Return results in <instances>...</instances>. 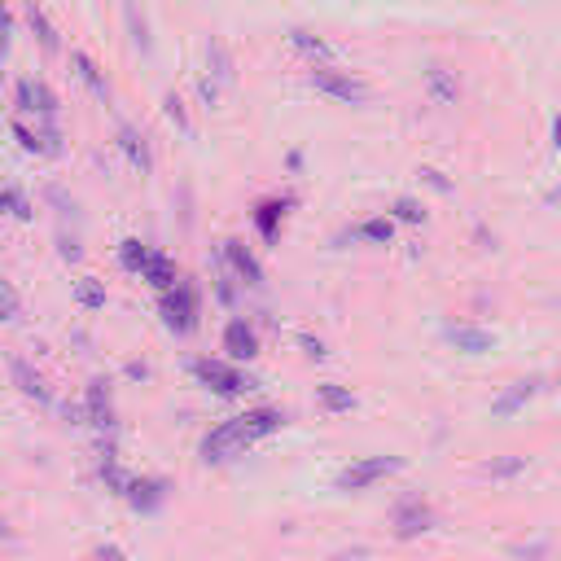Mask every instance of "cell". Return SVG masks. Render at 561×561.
Masks as SVG:
<instances>
[{
	"label": "cell",
	"mask_w": 561,
	"mask_h": 561,
	"mask_svg": "<svg viewBox=\"0 0 561 561\" xmlns=\"http://www.w3.org/2000/svg\"><path fill=\"white\" fill-rule=\"evenodd\" d=\"M281 421H285L281 408H250V412H242V417L224 421V426H215V430L202 439V461H206V465L233 461V456H242L250 443H259L263 434L277 430Z\"/></svg>",
	"instance_id": "cell-1"
},
{
	"label": "cell",
	"mask_w": 561,
	"mask_h": 561,
	"mask_svg": "<svg viewBox=\"0 0 561 561\" xmlns=\"http://www.w3.org/2000/svg\"><path fill=\"white\" fill-rule=\"evenodd\" d=\"M198 312H202V299L189 281H176L171 290H163V320L171 334H193L198 329Z\"/></svg>",
	"instance_id": "cell-2"
},
{
	"label": "cell",
	"mask_w": 561,
	"mask_h": 561,
	"mask_svg": "<svg viewBox=\"0 0 561 561\" xmlns=\"http://www.w3.org/2000/svg\"><path fill=\"white\" fill-rule=\"evenodd\" d=\"M399 469H404V461H399V456H364V461H351V465L338 474V491H364V487H373L377 478L399 474Z\"/></svg>",
	"instance_id": "cell-3"
},
{
	"label": "cell",
	"mask_w": 561,
	"mask_h": 561,
	"mask_svg": "<svg viewBox=\"0 0 561 561\" xmlns=\"http://www.w3.org/2000/svg\"><path fill=\"white\" fill-rule=\"evenodd\" d=\"M193 377H198L202 386H211L215 395H242V391L255 386V377L233 369V364H224V360H198L193 364Z\"/></svg>",
	"instance_id": "cell-4"
},
{
	"label": "cell",
	"mask_w": 561,
	"mask_h": 561,
	"mask_svg": "<svg viewBox=\"0 0 561 561\" xmlns=\"http://www.w3.org/2000/svg\"><path fill=\"white\" fill-rule=\"evenodd\" d=\"M312 84H316V93H325L334 101H347V106H360V101L369 97V88H364L356 75L334 71V66H312Z\"/></svg>",
	"instance_id": "cell-5"
},
{
	"label": "cell",
	"mask_w": 561,
	"mask_h": 561,
	"mask_svg": "<svg viewBox=\"0 0 561 561\" xmlns=\"http://www.w3.org/2000/svg\"><path fill=\"white\" fill-rule=\"evenodd\" d=\"M430 526H434V509L421 496H404L395 505V535L399 540H417V535L430 531Z\"/></svg>",
	"instance_id": "cell-6"
},
{
	"label": "cell",
	"mask_w": 561,
	"mask_h": 561,
	"mask_svg": "<svg viewBox=\"0 0 561 561\" xmlns=\"http://www.w3.org/2000/svg\"><path fill=\"white\" fill-rule=\"evenodd\" d=\"M84 417L93 421L97 430H114V404H110V382L106 377H93L88 382V395H84Z\"/></svg>",
	"instance_id": "cell-7"
},
{
	"label": "cell",
	"mask_w": 561,
	"mask_h": 561,
	"mask_svg": "<svg viewBox=\"0 0 561 561\" xmlns=\"http://www.w3.org/2000/svg\"><path fill=\"white\" fill-rule=\"evenodd\" d=\"M9 377H14V386H18V391L27 395V399H36V404H49V399H53L49 382H44V377H40L36 369H31V364L22 360V356L9 360Z\"/></svg>",
	"instance_id": "cell-8"
},
{
	"label": "cell",
	"mask_w": 561,
	"mask_h": 561,
	"mask_svg": "<svg viewBox=\"0 0 561 561\" xmlns=\"http://www.w3.org/2000/svg\"><path fill=\"white\" fill-rule=\"evenodd\" d=\"M544 391V377H526V382H513L505 395L496 399V404H491V412H496V417H513V412H518L522 404H531L535 395Z\"/></svg>",
	"instance_id": "cell-9"
},
{
	"label": "cell",
	"mask_w": 561,
	"mask_h": 561,
	"mask_svg": "<svg viewBox=\"0 0 561 561\" xmlns=\"http://www.w3.org/2000/svg\"><path fill=\"white\" fill-rule=\"evenodd\" d=\"M14 136H18V145L27 154H62V136H57L53 123H44V132H31L27 123H14Z\"/></svg>",
	"instance_id": "cell-10"
},
{
	"label": "cell",
	"mask_w": 561,
	"mask_h": 561,
	"mask_svg": "<svg viewBox=\"0 0 561 561\" xmlns=\"http://www.w3.org/2000/svg\"><path fill=\"white\" fill-rule=\"evenodd\" d=\"M224 351L233 360H255L259 356V338H255V329L246 325V320H233V325L224 329Z\"/></svg>",
	"instance_id": "cell-11"
},
{
	"label": "cell",
	"mask_w": 561,
	"mask_h": 561,
	"mask_svg": "<svg viewBox=\"0 0 561 561\" xmlns=\"http://www.w3.org/2000/svg\"><path fill=\"white\" fill-rule=\"evenodd\" d=\"M123 496H128V505H132V509L150 513V509L163 505L167 483H163V478H141V483H128V487H123Z\"/></svg>",
	"instance_id": "cell-12"
},
{
	"label": "cell",
	"mask_w": 561,
	"mask_h": 561,
	"mask_svg": "<svg viewBox=\"0 0 561 561\" xmlns=\"http://www.w3.org/2000/svg\"><path fill=\"white\" fill-rule=\"evenodd\" d=\"M224 259H228V268H233L246 285H255V290L263 285V268H259V259L250 255V250H246L242 242H224Z\"/></svg>",
	"instance_id": "cell-13"
},
{
	"label": "cell",
	"mask_w": 561,
	"mask_h": 561,
	"mask_svg": "<svg viewBox=\"0 0 561 561\" xmlns=\"http://www.w3.org/2000/svg\"><path fill=\"white\" fill-rule=\"evenodd\" d=\"M448 338H452L456 351H465V356H483V351L496 347V338H491L487 329H474V325H452Z\"/></svg>",
	"instance_id": "cell-14"
},
{
	"label": "cell",
	"mask_w": 561,
	"mask_h": 561,
	"mask_svg": "<svg viewBox=\"0 0 561 561\" xmlns=\"http://www.w3.org/2000/svg\"><path fill=\"white\" fill-rule=\"evenodd\" d=\"M426 84H430V97L439 101V106H456V97H461V84H456V75L448 71V66H439V62L426 71Z\"/></svg>",
	"instance_id": "cell-15"
},
{
	"label": "cell",
	"mask_w": 561,
	"mask_h": 561,
	"mask_svg": "<svg viewBox=\"0 0 561 561\" xmlns=\"http://www.w3.org/2000/svg\"><path fill=\"white\" fill-rule=\"evenodd\" d=\"M119 150L128 154V163H132L136 171H150V167H154V154H150V145H145V136L136 132V128H128V123L119 128Z\"/></svg>",
	"instance_id": "cell-16"
},
{
	"label": "cell",
	"mask_w": 561,
	"mask_h": 561,
	"mask_svg": "<svg viewBox=\"0 0 561 561\" xmlns=\"http://www.w3.org/2000/svg\"><path fill=\"white\" fill-rule=\"evenodd\" d=\"M290 44H294V49H299L312 66H329V62H334V49H329V44L320 40V36H312V31H303V27L290 31Z\"/></svg>",
	"instance_id": "cell-17"
},
{
	"label": "cell",
	"mask_w": 561,
	"mask_h": 561,
	"mask_svg": "<svg viewBox=\"0 0 561 561\" xmlns=\"http://www.w3.org/2000/svg\"><path fill=\"white\" fill-rule=\"evenodd\" d=\"M294 206V198H272V202H263L259 211H255V224H259V233H263V242H277V224H281V215Z\"/></svg>",
	"instance_id": "cell-18"
},
{
	"label": "cell",
	"mask_w": 561,
	"mask_h": 561,
	"mask_svg": "<svg viewBox=\"0 0 561 561\" xmlns=\"http://www.w3.org/2000/svg\"><path fill=\"white\" fill-rule=\"evenodd\" d=\"M27 27L36 31V40H40V49H44V53H57V49H62V40H57V27H53L49 18H44V9L36 5V0L27 5Z\"/></svg>",
	"instance_id": "cell-19"
},
{
	"label": "cell",
	"mask_w": 561,
	"mask_h": 561,
	"mask_svg": "<svg viewBox=\"0 0 561 561\" xmlns=\"http://www.w3.org/2000/svg\"><path fill=\"white\" fill-rule=\"evenodd\" d=\"M141 277L150 281V285H158V290H171V285L180 281V277H176V263H171L167 255H154V250H150V259H145Z\"/></svg>",
	"instance_id": "cell-20"
},
{
	"label": "cell",
	"mask_w": 561,
	"mask_h": 561,
	"mask_svg": "<svg viewBox=\"0 0 561 561\" xmlns=\"http://www.w3.org/2000/svg\"><path fill=\"white\" fill-rule=\"evenodd\" d=\"M71 66H75V75L84 79L88 88H93V97H101V101L110 97V88H106V75L97 71V62H93V57H88V53H71Z\"/></svg>",
	"instance_id": "cell-21"
},
{
	"label": "cell",
	"mask_w": 561,
	"mask_h": 561,
	"mask_svg": "<svg viewBox=\"0 0 561 561\" xmlns=\"http://www.w3.org/2000/svg\"><path fill=\"white\" fill-rule=\"evenodd\" d=\"M206 62H211V71H215V79H211L215 88L233 79V57H228V49H224L220 40H211V44H206Z\"/></svg>",
	"instance_id": "cell-22"
},
{
	"label": "cell",
	"mask_w": 561,
	"mask_h": 561,
	"mask_svg": "<svg viewBox=\"0 0 561 561\" xmlns=\"http://www.w3.org/2000/svg\"><path fill=\"white\" fill-rule=\"evenodd\" d=\"M0 211L14 215V220H31V202H27V193L5 185V189H0Z\"/></svg>",
	"instance_id": "cell-23"
},
{
	"label": "cell",
	"mask_w": 561,
	"mask_h": 561,
	"mask_svg": "<svg viewBox=\"0 0 561 561\" xmlns=\"http://www.w3.org/2000/svg\"><path fill=\"white\" fill-rule=\"evenodd\" d=\"M31 110L40 114V119H57V97H53V88L49 84H31Z\"/></svg>",
	"instance_id": "cell-24"
},
{
	"label": "cell",
	"mask_w": 561,
	"mask_h": 561,
	"mask_svg": "<svg viewBox=\"0 0 561 561\" xmlns=\"http://www.w3.org/2000/svg\"><path fill=\"white\" fill-rule=\"evenodd\" d=\"M320 404H325L329 412H351L356 408V399H351V391H342V386H320Z\"/></svg>",
	"instance_id": "cell-25"
},
{
	"label": "cell",
	"mask_w": 561,
	"mask_h": 561,
	"mask_svg": "<svg viewBox=\"0 0 561 561\" xmlns=\"http://www.w3.org/2000/svg\"><path fill=\"white\" fill-rule=\"evenodd\" d=\"M119 259H123V268H128V272H141L145 259H150V246L136 242V237H128V242H123V250H119Z\"/></svg>",
	"instance_id": "cell-26"
},
{
	"label": "cell",
	"mask_w": 561,
	"mask_h": 561,
	"mask_svg": "<svg viewBox=\"0 0 561 561\" xmlns=\"http://www.w3.org/2000/svg\"><path fill=\"white\" fill-rule=\"evenodd\" d=\"M123 18H128L132 44H136V49H141V53H150V27H145V18L136 14V5H128V9H123Z\"/></svg>",
	"instance_id": "cell-27"
},
{
	"label": "cell",
	"mask_w": 561,
	"mask_h": 561,
	"mask_svg": "<svg viewBox=\"0 0 561 561\" xmlns=\"http://www.w3.org/2000/svg\"><path fill=\"white\" fill-rule=\"evenodd\" d=\"M526 469V456H505V461H487L483 465V478H513Z\"/></svg>",
	"instance_id": "cell-28"
},
{
	"label": "cell",
	"mask_w": 561,
	"mask_h": 561,
	"mask_svg": "<svg viewBox=\"0 0 561 561\" xmlns=\"http://www.w3.org/2000/svg\"><path fill=\"white\" fill-rule=\"evenodd\" d=\"M18 294H14V285H9L5 277H0V320H14L18 316Z\"/></svg>",
	"instance_id": "cell-29"
},
{
	"label": "cell",
	"mask_w": 561,
	"mask_h": 561,
	"mask_svg": "<svg viewBox=\"0 0 561 561\" xmlns=\"http://www.w3.org/2000/svg\"><path fill=\"white\" fill-rule=\"evenodd\" d=\"M391 233H395L391 220H369V224H360V237H369V242H391Z\"/></svg>",
	"instance_id": "cell-30"
},
{
	"label": "cell",
	"mask_w": 561,
	"mask_h": 561,
	"mask_svg": "<svg viewBox=\"0 0 561 561\" xmlns=\"http://www.w3.org/2000/svg\"><path fill=\"white\" fill-rule=\"evenodd\" d=\"M79 303L84 307H106V290L97 281H79Z\"/></svg>",
	"instance_id": "cell-31"
},
{
	"label": "cell",
	"mask_w": 561,
	"mask_h": 561,
	"mask_svg": "<svg viewBox=\"0 0 561 561\" xmlns=\"http://www.w3.org/2000/svg\"><path fill=\"white\" fill-rule=\"evenodd\" d=\"M395 215H399V220H408V224H421V220H426V211H421V206L412 202V198H399V202H395Z\"/></svg>",
	"instance_id": "cell-32"
},
{
	"label": "cell",
	"mask_w": 561,
	"mask_h": 561,
	"mask_svg": "<svg viewBox=\"0 0 561 561\" xmlns=\"http://www.w3.org/2000/svg\"><path fill=\"white\" fill-rule=\"evenodd\" d=\"M163 106H167V119H171V123H180V128H189V114H185V106H180V97H176V93H171V97L163 101Z\"/></svg>",
	"instance_id": "cell-33"
},
{
	"label": "cell",
	"mask_w": 561,
	"mask_h": 561,
	"mask_svg": "<svg viewBox=\"0 0 561 561\" xmlns=\"http://www.w3.org/2000/svg\"><path fill=\"white\" fill-rule=\"evenodd\" d=\"M9 31H14V14H9V9L0 5V53L9 49Z\"/></svg>",
	"instance_id": "cell-34"
},
{
	"label": "cell",
	"mask_w": 561,
	"mask_h": 561,
	"mask_svg": "<svg viewBox=\"0 0 561 561\" xmlns=\"http://www.w3.org/2000/svg\"><path fill=\"white\" fill-rule=\"evenodd\" d=\"M18 110H31V79L18 84Z\"/></svg>",
	"instance_id": "cell-35"
},
{
	"label": "cell",
	"mask_w": 561,
	"mask_h": 561,
	"mask_svg": "<svg viewBox=\"0 0 561 561\" xmlns=\"http://www.w3.org/2000/svg\"><path fill=\"white\" fill-rule=\"evenodd\" d=\"M97 561H123L119 548H97Z\"/></svg>",
	"instance_id": "cell-36"
},
{
	"label": "cell",
	"mask_w": 561,
	"mask_h": 561,
	"mask_svg": "<svg viewBox=\"0 0 561 561\" xmlns=\"http://www.w3.org/2000/svg\"><path fill=\"white\" fill-rule=\"evenodd\" d=\"M421 176H426V180H430V185H434V189H448V180H443V176H439V171H421Z\"/></svg>",
	"instance_id": "cell-37"
},
{
	"label": "cell",
	"mask_w": 561,
	"mask_h": 561,
	"mask_svg": "<svg viewBox=\"0 0 561 561\" xmlns=\"http://www.w3.org/2000/svg\"><path fill=\"white\" fill-rule=\"evenodd\" d=\"M553 145H557V150H561V119L553 123Z\"/></svg>",
	"instance_id": "cell-38"
}]
</instances>
